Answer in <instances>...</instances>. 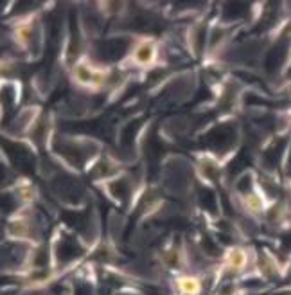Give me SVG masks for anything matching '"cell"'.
Instances as JSON below:
<instances>
[{"mask_svg": "<svg viewBox=\"0 0 291 295\" xmlns=\"http://www.w3.org/2000/svg\"><path fill=\"white\" fill-rule=\"evenodd\" d=\"M162 44L153 36H140L128 50V62L133 68L138 70H149L158 67V63L164 60L162 56Z\"/></svg>", "mask_w": 291, "mask_h": 295, "instance_id": "6da1fadb", "label": "cell"}]
</instances>
